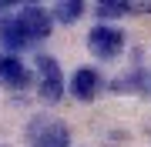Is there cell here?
Returning <instances> with one entry per match:
<instances>
[{
    "mask_svg": "<svg viewBox=\"0 0 151 147\" xmlns=\"http://www.w3.org/2000/svg\"><path fill=\"white\" fill-rule=\"evenodd\" d=\"M37 90L47 104H54L64 97V74H60V64L54 57L40 54L37 57Z\"/></svg>",
    "mask_w": 151,
    "mask_h": 147,
    "instance_id": "1",
    "label": "cell"
},
{
    "mask_svg": "<svg viewBox=\"0 0 151 147\" xmlns=\"http://www.w3.org/2000/svg\"><path fill=\"white\" fill-rule=\"evenodd\" d=\"M27 137H30L34 147H70V131L60 120H47V117L30 120Z\"/></svg>",
    "mask_w": 151,
    "mask_h": 147,
    "instance_id": "2",
    "label": "cell"
},
{
    "mask_svg": "<svg viewBox=\"0 0 151 147\" xmlns=\"http://www.w3.org/2000/svg\"><path fill=\"white\" fill-rule=\"evenodd\" d=\"M87 47H91V54L94 57H101V60H114L124 50V33L118 27H94L91 33H87Z\"/></svg>",
    "mask_w": 151,
    "mask_h": 147,
    "instance_id": "3",
    "label": "cell"
},
{
    "mask_svg": "<svg viewBox=\"0 0 151 147\" xmlns=\"http://www.w3.org/2000/svg\"><path fill=\"white\" fill-rule=\"evenodd\" d=\"M17 20H20L27 40H44V37L50 33L54 17H50V10H47V7H40V4H24L20 13H17Z\"/></svg>",
    "mask_w": 151,
    "mask_h": 147,
    "instance_id": "4",
    "label": "cell"
},
{
    "mask_svg": "<svg viewBox=\"0 0 151 147\" xmlns=\"http://www.w3.org/2000/svg\"><path fill=\"white\" fill-rule=\"evenodd\" d=\"M30 80H34V74H30L14 54L0 57V84H4L7 90H27Z\"/></svg>",
    "mask_w": 151,
    "mask_h": 147,
    "instance_id": "5",
    "label": "cell"
},
{
    "mask_svg": "<svg viewBox=\"0 0 151 147\" xmlns=\"http://www.w3.org/2000/svg\"><path fill=\"white\" fill-rule=\"evenodd\" d=\"M97 90H101V74L94 67H77L74 77H70V94L77 100H94Z\"/></svg>",
    "mask_w": 151,
    "mask_h": 147,
    "instance_id": "6",
    "label": "cell"
},
{
    "mask_svg": "<svg viewBox=\"0 0 151 147\" xmlns=\"http://www.w3.org/2000/svg\"><path fill=\"white\" fill-rule=\"evenodd\" d=\"M111 90L114 94H141V97H151V70H131L111 80Z\"/></svg>",
    "mask_w": 151,
    "mask_h": 147,
    "instance_id": "7",
    "label": "cell"
},
{
    "mask_svg": "<svg viewBox=\"0 0 151 147\" xmlns=\"http://www.w3.org/2000/svg\"><path fill=\"white\" fill-rule=\"evenodd\" d=\"M0 44L10 50V54H14V50H24V47L30 44L17 17H4V20H0Z\"/></svg>",
    "mask_w": 151,
    "mask_h": 147,
    "instance_id": "8",
    "label": "cell"
},
{
    "mask_svg": "<svg viewBox=\"0 0 151 147\" xmlns=\"http://www.w3.org/2000/svg\"><path fill=\"white\" fill-rule=\"evenodd\" d=\"M81 13H84V4H81V0H60L54 10H50V17L60 20V23H74Z\"/></svg>",
    "mask_w": 151,
    "mask_h": 147,
    "instance_id": "9",
    "label": "cell"
},
{
    "mask_svg": "<svg viewBox=\"0 0 151 147\" xmlns=\"http://www.w3.org/2000/svg\"><path fill=\"white\" fill-rule=\"evenodd\" d=\"M94 10H97V17H101V20H114V17L131 13V4H124V0H101Z\"/></svg>",
    "mask_w": 151,
    "mask_h": 147,
    "instance_id": "10",
    "label": "cell"
},
{
    "mask_svg": "<svg viewBox=\"0 0 151 147\" xmlns=\"http://www.w3.org/2000/svg\"><path fill=\"white\" fill-rule=\"evenodd\" d=\"M131 10H138V13H151V0H145V4H131Z\"/></svg>",
    "mask_w": 151,
    "mask_h": 147,
    "instance_id": "11",
    "label": "cell"
},
{
    "mask_svg": "<svg viewBox=\"0 0 151 147\" xmlns=\"http://www.w3.org/2000/svg\"><path fill=\"white\" fill-rule=\"evenodd\" d=\"M0 13H10V4H0Z\"/></svg>",
    "mask_w": 151,
    "mask_h": 147,
    "instance_id": "12",
    "label": "cell"
}]
</instances>
